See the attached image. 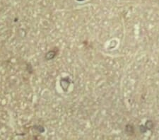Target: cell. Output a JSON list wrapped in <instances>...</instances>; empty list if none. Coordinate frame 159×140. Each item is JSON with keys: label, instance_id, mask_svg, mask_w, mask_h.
I'll return each mask as SVG.
<instances>
[]
</instances>
